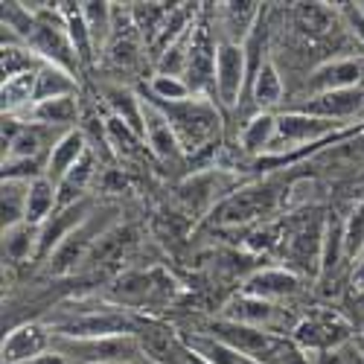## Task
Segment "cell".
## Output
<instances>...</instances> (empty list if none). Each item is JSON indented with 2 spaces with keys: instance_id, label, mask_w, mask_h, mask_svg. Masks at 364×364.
<instances>
[{
  "instance_id": "cell-30",
  "label": "cell",
  "mask_w": 364,
  "mask_h": 364,
  "mask_svg": "<svg viewBox=\"0 0 364 364\" xmlns=\"http://www.w3.org/2000/svg\"><path fill=\"white\" fill-rule=\"evenodd\" d=\"M36 251H38V228L36 225L21 222V225L4 230V257L6 259L21 262L26 257H36Z\"/></svg>"
},
{
  "instance_id": "cell-13",
  "label": "cell",
  "mask_w": 364,
  "mask_h": 364,
  "mask_svg": "<svg viewBox=\"0 0 364 364\" xmlns=\"http://www.w3.org/2000/svg\"><path fill=\"white\" fill-rule=\"evenodd\" d=\"M105 230H108V228H102L100 213H94L82 228H76V230L62 242V245L53 251V257H50V271H53V274H68V271H70L76 262H85L87 254H90V248L97 245V239H100Z\"/></svg>"
},
{
  "instance_id": "cell-24",
  "label": "cell",
  "mask_w": 364,
  "mask_h": 364,
  "mask_svg": "<svg viewBox=\"0 0 364 364\" xmlns=\"http://www.w3.org/2000/svg\"><path fill=\"white\" fill-rule=\"evenodd\" d=\"M38 70H26V73H18V76L4 79V114L6 117H21L23 111L33 108Z\"/></svg>"
},
{
  "instance_id": "cell-18",
  "label": "cell",
  "mask_w": 364,
  "mask_h": 364,
  "mask_svg": "<svg viewBox=\"0 0 364 364\" xmlns=\"http://www.w3.org/2000/svg\"><path fill=\"white\" fill-rule=\"evenodd\" d=\"M219 15H222V41H230V44H245L257 29V23L262 21V9H259V4H254V0L222 4Z\"/></svg>"
},
{
  "instance_id": "cell-19",
  "label": "cell",
  "mask_w": 364,
  "mask_h": 364,
  "mask_svg": "<svg viewBox=\"0 0 364 364\" xmlns=\"http://www.w3.org/2000/svg\"><path fill=\"white\" fill-rule=\"evenodd\" d=\"M225 318L228 321H236V323H245V326H254V329H268V332H277V321H280V309L274 303L268 300H259V297H251V294H239L230 306L225 309Z\"/></svg>"
},
{
  "instance_id": "cell-35",
  "label": "cell",
  "mask_w": 364,
  "mask_h": 364,
  "mask_svg": "<svg viewBox=\"0 0 364 364\" xmlns=\"http://www.w3.org/2000/svg\"><path fill=\"white\" fill-rule=\"evenodd\" d=\"M44 126H26L18 132V137L12 140V146L4 151V164L12 161H38L41 149H44Z\"/></svg>"
},
{
  "instance_id": "cell-7",
  "label": "cell",
  "mask_w": 364,
  "mask_h": 364,
  "mask_svg": "<svg viewBox=\"0 0 364 364\" xmlns=\"http://www.w3.org/2000/svg\"><path fill=\"white\" fill-rule=\"evenodd\" d=\"M277 210V190L274 187H245V190H236L230 196H225L216 210H213V216L216 222L222 225H248L254 219H262L268 213H274Z\"/></svg>"
},
{
  "instance_id": "cell-20",
  "label": "cell",
  "mask_w": 364,
  "mask_h": 364,
  "mask_svg": "<svg viewBox=\"0 0 364 364\" xmlns=\"http://www.w3.org/2000/svg\"><path fill=\"white\" fill-rule=\"evenodd\" d=\"M172 289L175 283L169 277H164L161 271H149V274H126L123 280L117 283L114 294L119 303H149L155 294H164V297H172Z\"/></svg>"
},
{
  "instance_id": "cell-1",
  "label": "cell",
  "mask_w": 364,
  "mask_h": 364,
  "mask_svg": "<svg viewBox=\"0 0 364 364\" xmlns=\"http://www.w3.org/2000/svg\"><path fill=\"white\" fill-rule=\"evenodd\" d=\"M155 102L166 119L172 123L178 140H181V149L184 155H193V151H201L204 146H216L213 140L219 137V129H222V117H219V108L210 102V97H193L187 102Z\"/></svg>"
},
{
  "instance_id": "cell-17",
  "label": "cell",
  "mask_w": 364,
  "mask_h": 364,
  "mask_svg": "<svg viewBox=\"0 0 364 364\" xmlns=\"http://www.w3.org/2000/svg\"><path fill=\"white\" fill-rule=\"evenodd\" d=\"M87 151H90V149H87V140H85L82 132L70 129V132H65V134H58V137L53 140V146H50L47 172H44V175L58 187V181H62V178L87 155Z\"/></svg>"
},
{
  "instance_id": "cell-22",
  "label": "cell",
  "mask_w": 364,
  "mask_h": 364,
  "mask_svg": "<svg viewBox=\"0 0 364 364\" xmlns=\"http://www.w3.org/2000/svg\"><path fill=\"white\" fill-rule=\"evenodd\" d=\"M58 15L65 21V29H68V38L76 50V58L79 65L87 68L94 65V41H90V33H87V23H85V15H82V4H58Z\"/></svg>"
},
{
  "instance_id": "cell-38",
  "label": "cell",
  "mask_w": 364,
  "mask_h": 364,
  "mask_svg": "<svg viewBox=\"0 0 364 364\" xmlns=\"http://www.w3.org/2000/svg\"><path fill=\"white\" fill-rule=\"evenodd\" d=\"M344 18L353 29L355 41H361V47H364V9L358 4H344Z\"/></svg>"
},
{
  "instance_id": "cell-41",
  "label": "cell",
  "mask_w": 364,
  "mask_h": 364,
  "mask_svg": "<svg viewBox=\"0 0 364 364\" xmlns=\"http://www.w3.org/2000/svg\"><path fill=\"white\" fill-rule=\"evenodd\" d=\"M350 289H353V294H361V291H364V257L355 259L353 277H350Z\"/></svg>"
},
{
  "instance_id": "cell-6",
  "label": "cell",
  "mask_w": 364,
  "mask_h": 364,
  "mask_svg": "<svg viewBox=\"0 0 364 364\" xmlns=\"http://www.w3.org/2000/svg\"><path fill=\"white\" fill-rule=\"evenodd\" d=\"M216 50L219 41L213 38V29L207 21H196L190 33V55H187V73L184 82L193 87L196 97H207V90H216Z\"/></svg>"
},
{
  "instance_id": "cell-28",
  "label": "cell",
  "mask_w": 364,
  "mask_h": 364,
  "mask_svg": "<svg viewBox=\"0 0 364 364\" xmlns=\"http://www.w3.org/2000/svg\"><path fill=\"white\" fill-rule=\"evenodd\" d=\"M76 76L55 68V65H41L38 70V82H36V102H47V100H62V97H76ZM33 102V105H36Z\"/></svg>"
},
{
  "instance_id": "cell-21",
  "label": "cell",
  "mask_w": 364,
  "mask_h": 364,
  "mask_svg": "<svg viewBox=\"0 0 364 364\" xmlns=\"http://www.w3.org/2000/svg\"><path fill=\"white\" fill-rule=\"evenodd\" d=\"M79 117V105L76 97H62V100H47V102H36L29 111H23L18 119L29 126H44V129H68L76 123Z\"/></svg>"
},
{
  "instance_id": "cell-27",
  "label": "cell",
  "mask_w": 364,
  "mask_h": 364,
  "mask_svg": "<svg viewBox=\"0 0 364 364\" xmlns=\"http://www.w3.org/2000/svg\"><path fill=\"white\" fill-rule=\"evenodd\" d=\"M97 175V158H94V151H87V155L58 181V207H68L73 201H82L87 198L85 190L90 187V181H94Z\"/></svg>"
},
{
  "instance_id": "cell-33",
  "label": "cell",
  "mask_w": 364,
  "mask_h": 364,
  "mask_svg": "<svg viewBox=\"0 0 364 364\" xmlns=\"http://www.w3.org/2000/svg\"><path fill=\"white\" fill-rule=\"evenodd\" d=\"M219 178H222V169L219 166L204 172V175H193L187 184L181 187V196H184L190 204H196V207H210L213 201H219L222 193H225L219 187Z\"/></svg>"
},
{
  "instance_id": "cell-2",
  "label": "cell",
  "mask_w": 364,
  "mask_h": 364,
  "mask_svg": "<svg viewBox=\"0 0 364 364\" xmlns=\"http://www.w3.org/2000/svg\"><path fill=\"white\" fill-rule=\"evenodd\" d=\"M26 47L33 50L44 65H55L73 76L82 68L58 9H36V29H33V36H29Z\"/></svg>"
},
{
  "instance_id": "cell-15",
  "label": "cell",
  "mask_w": 364,
  "mask_h": 364,
  "mask_svg": "<svg viewBox=\"0 0 364 364\" xmlns=\"http://www.w3.org/2000/svg\"><path fill=\"white\" fill-rule=\"evenodd\" d=\"M143 143H149L151 155L161 158V161H178L181 155H184V149H181V140L172 129V123L166 119V114L155 105L143 100Z\"/></svg>"
},
{
  "instance_id": "cell-3",
  "label": "cell",
  "mask_w": 364,
  "mask_h": 364,
  "mask_svg": "<svg viewBox=\"0 0 364 364\" xmlns=\"http://www.w3.org/2000/svg\"><path fill=\"white\" fill-rule=\"evenodd\" d=\"M350 321L338 315L336 309H312L303 321L294 323L291 329V341L312 355H326L347 347L350 341Z\"/></svg>"
},
{
  "instance_id": "cell-25",
  "label": "cell",
  "mask_w": 364,
  "mask_h": 364,
  "mask_svg": "<svg viewBox=\"0 0 364 364\" xmlns=\"http://www.w3.org/2000/svg\"><path fill=\"white\" fill-rule=\"evenodd\" d=\"M55 210H58V187L47 175L36 178L29 184V196H26V222L41 228Z\"/></svg>"
},
{
  "instance_id": "cell-34",
  "label": "cell",
  "mask_w": 364,
  "mask_h": 364,
  "mask_svg": "<svg viewBox=\"0 0 364 364\" xmlns=\"http://www.w3.org/2000/svg\"><path fill=\"white\" fill-rule=\"evenodd\" d=\"M33 181H12L4 178V230L26 222V196Z\"/></svg>"
},
{
  "instance_id": "cell-42",
  "label": "cell",
  "mask_w": 364,
  "mask_h": 364,
  "mask_svg": "<svg viewBox=\"0 0 364 364\" xmlns=\"http://www.w3.org/2000/svg\"><path fill=\"white\" fill-rule=\"evenodd\" d=\"M184 364H210L204 355H198L196 350H190L187 344H184Z\"/></svg>"
},
{
  "instance_id": "cell-11",
  "label": "cell",
  "mask_w": 364,
  "mask_h": 364,
  "mask_svg": "<svg viewBox=\"0 0 364 364\" xmlns=\"http://www.w3.org/2000/svg\"><path fill=\"white\" fill-rule=\"evenodd\" d=\"M291 111L344 123V119L364 114V87H344V90H329V94H315L309 100L297 102Z\"/></svg>"
},
{
  "instance_id": "cell-4",
  "label": "cell",
  "mask_w": 364,
  "mask_h": 364,
  "mask_svg": "<svg viewBox=\"0 0 364 364\" xmlns=\"http://www.w3.org/2000/svg\"><path fill=\"white\" fill-rule=\"evenodd\" d=\"M53 350L70 361H87V364H126L143 353L137 336H111V338L53 336Z\"/></svg>"
},
{
  "instance_id": "cell-5",
  "label": "cell",
  "mask_w": 364,
  "mask_h": 364,
  "mask_svg": "<svg viewBox=\"0 0 364 364\" xmlns=\"http://www.w3.org/2000/svg\"><path fill=\"white\" fill-rule=\"evenodd\" d=\"M323 230H326V216H321V213H309V216H300L297 222H291L289 230L280 239L283 259L291 262L300 271H312V274H321Z\"/></svg>"
},
{
  "instance_id": "cell-43",
  "label": "cell",
  "mask_w": 364,
  "mask_h": 364,
  "mask_svg": "<svg viewBox=\"0 0 364 364\" xmlns=\"http://www.w3.org/2000/svg\"><path fill=\"white\" fill-rule=\"evenodd\" d=\"M358 6H361V9H364V4H358Z\"/></svg>"
},
{
  "instance_id": "cell-36",
  "label": "cell",
  "mask_w": 364,
  "mask_h": 364,
  "mask_svg": "<svg viewBox=\"0 0 364 364\" xmlns=\"http://www.w3.org/2000/svg\"><path fill=\"white\" fill-rule=\"evenodd\" d=\"M149 97L158 100V102H187L193 100V87L181 79V76H164V73H155L149 82Z\"/></svg>"
},
{
  "instance_id": "cell-26",
  "label": "cell",
  "mask_w": 364,
  "mask_h": 364,
  "mask_svg": "<svg viewBox=\"0 0 364 364\" xmlns=\"http://www.w3.org/2000/svg\"><path fill=\"white\" fill-rule=\"evenodd\" d=\"M283 94H286V87H283L280 70H277V65L271 62V58H265L262 68L254 76V82H251V100H254V105L259 111H271L274 105L283 102Z\"/></svg>"
},
{
  "instance_id": "cell-39",
  "label": "cell",
  "mask_w": 364,
  "mask_h": 364,
  "mask_svg": "<svg viewBox=\"0 0 364 364\" xmlns=\"http://www.w3.org/2000/svg\"><path fill=\"white\" fill-rule=\"evenodd\" d=\"M358 355V353H355ZM353 355V347H341L336 353H326V364H358V358Z\"/></svg>"
},
{
  "instance_id": "cell-32",
  "label": "cell",
  "mask_w": 364,
  "mask_h": 364,
  "mask_svg": "<svg viewBox=\"0 0 364 364\" xmlns=\"http://www.w3.org/2000/svg\"><path fill=\"white\" fill-rule=\"evenodd\" d=\"M108 105H111V117H117V119H123V123L134 132V134H140L143 137V100H137L132 90H126V87H114V90H108Z\"/></svg>"
},
{
  "instance_id": "cell-31",
  "label": "cell",
  "mask_w": 364,
  "mask_h": 364,
  "mask_svg": "<svg viewBox=\"0 0 364 364\" xmlns=\"http://www.w3.org/2000/svg\"><path fill=\"white\" fill-rule=\"evenodd\" d=\"M82 15H85L87 33H90V41H94L97 53L108 50L111 33H114V9H111V4H82Z\"/></svg>"
},
{
  "instance_id": "cell-14",
  "label": "cell",
  "mask_w": 364,
  "mask_h": 364,
  "mask_svg": "<svg viewBox=\"0 0 364 364\" xmlns=\"http://www.w3.org/2000/svg\"><path fill=\"white\" fill-rule=\"evenodd\" d=\"M53 350V332L41 323H21L4 338V364H29Z\"/></svg>"
},
{
  "instance_id": "cell-8",
  "label": "cell",
  "mask_w": 364,
  "mask_h": 364,
  "mask_svg": "<svg viewBox=\"0 0 364 364\" xmlns=\"http://www.w3.org/2000/svg\"><path fill=\"white\" fill-rule=\"evenodd\" d=\"M134 332H137V318H132L126 312L102 309V312H82V315H73V318L62 321L55 326L53 336H62V338H111V336H134Z\"/></svg>"
},
{
  "instance_id": "cell-16",
  "label": "cell",
  "mask_w": 364,
  "mask_h": 364,
  "mask_svg": "<svg viewBox=\"0 0 364 364\" xmlns=\"http://www.w3.org/2000/svg\"><path fill=\"white\" fill-rule=\"evenodd\" d=\"M297 291H300V277H297V271H291L286 265L254 271V274L245 280V286H242V294H251V297H259L268 303L294 297Z\"/></svg>"
},
{
  "instance_id": "cell-12",
  "label": "cell",
  "mask_w": 364,
  "mask_h": 364,
  "mask_svg": "<svg viewBox=\"0 0 364 364\" xmlns=\"http://www.w3.org/2000/svg\"><path fill=\"white\" fill-rule=\"evenodd\" d=\"M364 85V53L350 58H332L309 76V97L329 94V90H344V87H361Z\"/></svg>"
},
{
  "instance_id": "cell-23",
  "label": "cell",
  "mask_w": 364,
  "mask_h": 364,
  "mask_svg": "<svg viewBox=\"0 0 364 364\" xmlns=\"http://www.w3.org/2000/svg\"><path fill=\"white\" fill-rule=\"evenodd\" d=\"M274 137H277V114L259 111L245 123V129L239 134V143L245 155H265V151H271Z\"/></svg>"
},
{
  "instance_id": "cell-9",
  "label": "cell",
  "mask_w": 364,
  "mask_h": 364,
  "mask_svg": "<svg viewBox=\"0 0 364 364\" xmlns=\"http://www.w3.org/2000/svg\"><path fill=\"white\" fill-rule=\"evenodd\" d=\"M248 85V58L242 44H230L219 38L216 50V97L225 108H236L242 90Z\"/></svg>"
},
{
  "instance_id": "cell-29",
  "label": "cell",
  "mask_w": 364,
  "mask_h": 364,
  "mask_svg": "<svg viewBox=\"0 0 364 364\" xmlns=\"http://www.w3.org/2000/svg\"><path fill=\"white\" fill-rule=\"evenodd\" d=\"M347 257V245H344V222H338L336 216H326V230H323V251H321V280H326L329 274H336L341 259Z\"/></svg>"
},
{
  "instance_id": "cell-10",
  "label": "cell",
  "mask_w": 364,
  "mask_h": 364,
  "mask_svg": "<svg viewBox=\"0 0 364 364\" xmlns=\"http://www.w3.org/2000/svg\"><path fill=\"white\" fill-rule=\"evenodd\" d=\"M90 216H94V201H90V198L73 201V204H68V207H58L55 213L38 228V251H36V257H38V259H50L53 251L62 245V242H65L76 228H82Z\"/></svg>"
},
{
  "instance_id": "cell-40",
  "label": "cell",
  "mask_w": 364,
  "mask_h": 364,
  "mask_svg": "<svg viewBox=\"0 0 364 364\" xmlns=\"http://www.w3.org/2000/svg\"><path fill=\"white\" fill-rule=\"evenodd\" d=\"M312 187H315V184H312V181H297V184H291V190H289V193H300V190H312ZM306 201H309L306 196H297V198H294V196H286V201H283V204H289V207H297V204H306Z\"/></svg>"
},
{
  "instance_id": "cell-37",
  "label": "cell",
  "mask_w": 364,
  "mask_h": 364,
  "mask_svg": "<svg viewBox=\"0 0 364 364\" xmlns=\"http://www.w3.org/2000/svg\"><path fill=\"white\" fill-rule=\"evenodd\" d=\"M344 245H347V257L353 259L364 257V198L353 204L350 216L344 222Z\"/></svg>"
}]
</instances>
